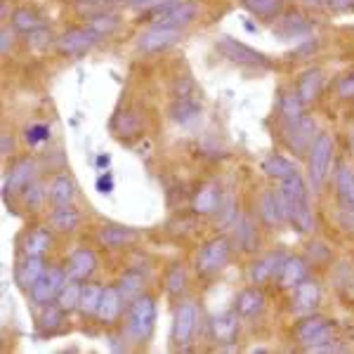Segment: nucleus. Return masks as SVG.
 I'll return each instance as SVG.
<instances>
[{
	"label": "nucleus",
	"instance_id": "obj_1",
	"mask_svg": "<svg viewBox=\"0 0 354 354\" xmlns=\"http://www.w3.org/2000/svg\"><path fill=\"white\" fill-rule=\"evenodd\" d=\"M156 324V302L151 295H140L130 302L128 319H125V338L133 342H147Z\"/></svg>",
	"mask_w": 354,
	"mask_h": 354
},
{
	"label": "nucleus",
	"instance_id": "obj_2",
	"mask_svg": "<svg viewBox=\"0 0 354 354\" xmlns=\"http://www.w3.org/2000/svg\"><path fill=\"white\" fill-rule=\"evenodd\" d=\"M295 338H298L300 345H305L307 350H310V347L324 345V342H333L335 326L326 317L310 314V317H305L298 326H295Z\"/></svg>",
	"mask_w": 354,
	"mask_h": 354
},
{
	"label": "nucleus",
	"instance_id": "obj_3",
	"mask_svg": "<svg viewBox=\"0 0 354 354\" xmlns=\"http://www.w3.org/2000/svg\"><path fill=\"white\" fill-rule=\"evenodd\" d=\"M232 255V241L227 236H218L213 241H208L203 245L201 255H198L196 270L201 277H213V274L222 272L230 262Z\"/></svg>",
	"mask_w": 354,
	"mask_h": 354
},
{
	"label": "nucleus",
	"instance_id": "obj_4",
	"mask_svg": "<svg viewBox=\"0 0 354 354\" xmlns=\"http://www.w3.org/2000/svg\"><path fill=\"white\" fill-rule=\"evenodd\" d=\"M66 272L59 270V267H53L33 283V288L28 290V298L36 307H45V305H53V300L59 298L62 288L66 286Z\"/></svg>",
	"mask_w": 354,
	"mask_h": 354
},
{
	"label": "nucleus",
	"instance_id": "obj_5",
	"mask_svg": "<svg viewBox=\"0 0 354 354\" xmlns=\"http://www.w3.org/2000/svg\"><path fill=\"white\" fill-rule=\"evenodd\" d=\"M330 158H333V140L328 135H317V140L310 147V182L314 189H322Z\"/></svg>",
	"mask_w": 354,
	"mask_h": 354
},
{
	"label": "nucleus",
	"instance_id": "obj_6",
	"mask_svg": "<svg viewBox=\"0 0 354 354\" xmlns=\"http://www.w3.org/2000/svg\"><path fill=\"white\" fill-rule=\"evenodd\" d=\"M102 36H97L90 26H76L68 28L66 33H62L59 41H57V50L64 57H81L88 53L90 48H95L100 43Z\"/></svg>",
	"mask_w": 354,
	"mask_h": 354
},
{
	"label": "nucleus",
	"instance_id": "obj_7",
	"mask_svg": "<svg viewBox=\"0 0 354 354\" xmlns=\"http://www.w3.org/2000/svg\"><path fill=\"white\" fill-rule=\"evenodd\" d=\"M218 50L222 55L227 57L234 64H241V66H270V59L265 55L253 50L250 45L239 43L236 38L232 36H222L218 41Z\"/></svg>",
	"mask_w": 354,
	"mask_h": 354
},
{
	"label": "nucleus",
	"instance_id": "obj_8",
	"mask_svg": "<svg viewBox=\"0 0 354 354\" xmlns=\"http://www.w3.org/2000/svg\"><path fill=\"white\" fill-rule=\"evenodd\" d=\"M33 177H36V161H33V158H19V161H15V165L8 170L5 182H3L5 201H8L12 194H24L26 187L33 185Z\"/></svg>",
	"mask_w": 354,
	"mask_h": 354
},
{
	"label": "nucleus",
	"instance_id": "obj_9",
	"mask_svg": "<svg viewBox=\"0 0 354 354\" xmlns=\"http://www.w3.org/2000/svg\"><path fill=\"white\" fill-rule=\"evenodd\" d=\"M180 41V31L177 28H163V26H153L149 31H145L137 38V50L142 55H153V53H163V50L173 48Z\"/></svg>",
	"mask_w": 354,
	"mask_h": 354
},
{
	"label": "nucleus",
	"instance_id": "obj_10",
	"mask_svg": "<svg viewBox=\"0 0 354 354\" xmlns=\"http://www.w3.org/2000/svg\"><path fill=\"white\" fill-rule=\"evenodd\" d=\"M314 140H317V125H314L312 118L302 116L300 121L286 123V145L293 153L310 151Z\"/></svg>",
	"mask_w": 354,
	"mask_h": 354
},
{
	"label": "nucleus",
	"instance_id": "obj_11",
	"mask_svg": "<svg viewBox=\"0 0 354 354\" xmlns=\"http://www.w3.org/2000/svg\"><path fill=\"white\" fill-rule=\"evenodd\" d=\"M198 15V5L192 3V0H185V3H175L170 5L168 10H163L161 15H156V26H163V28H177L180 31L182 26L192 24Z\"/></svg>",
	"mask_w": 354,
	"mask_h": 354
},
{
	"label": "nucleus",
	"instance_id": "obj_12",
	"mask_svg": "<svg viewBox=\"0 0 354 354\" xmlns=\"http://www.w3.org/2000/svg\"><path fill=\"white\" fill-rule=\"evenodd\" d=\"M194 328H196V307L192 302H182L175 310L173 319V342L177 347H187L192 342Z\"/></svg>",
	"mask_w": 354,
	"mask_h": 354
},
{
	"label": "nucleus",
	"instance_id": "obj_13",
	"mask_svg": "<svg viewBox=\"0 0 354 354\" xmlns=\"http://www.w3.org/2000/svg\"><path fill=\"white\" fill-rule=\"evenodd\" d=\"M260 215L270 227H279L288 222V205L283 201L281 192H265L260 198Z\"/></svg>",
	"mask_w": 354,
	"mask_h": 354
},
{
	"label": "nucleus",
	"instance_id": "obj_14",
	"mask_svg": "<svg viewBox=\"0 0 354 354\" xmlns=\"http://www.w3.org/2000/svg\"><path fill=\"white\" fill-rule=\"evenodd\" d=\"M45 272H48V267H45L43 255H26V258L21 260L15 270L17 286H19L21 290H31L33 283H36Z\"/></svg>",
	"mask_w": 354,
	"mask_h": 354
},
{
	"label": "nucleus",
	"instance_id": "obj_15",
	"mask_svg": "<svg viewBox=\"0 0 354 354\" xmlns=\"http://www.w3.org/2000/svg\"><path fill=\"white\" fill-rule=\"evenodd\" d=\"M305 279H307V262L302 258H295V255H286V260L281 262L274 281H277L279 288H295Z\"/></svg>",
	"mask_w": 354,
	"mask_h": 354
},
{
	"label": "nucleus",
	"instance_id": "obj_16",
	"mask_svg": "<svg viewBox=\"0 0 354 354\" xmlns=\"http://www.w3.org/2000/svg\"><path fill=\"white\" fill-rule=\"evenodd\" d=\"M97 267V255L88 248H78L66 260V277L73 281H85Z\"/></svg>",
	"mask_w": 354,
	"mask_h": 354
},
{
	"label": "nucleus",
	"instance_id": "obj_17",
	"mask_svg": "<svg viewBox=\"0 0 354 354\" xmlns=\"http://www.w3.org/2000/svg\"><path fill=\"white\" fill-rule=\"evenodd\" d=\"M123 295L118 286H109L104 288V293H102V300H100V307H97V314L95 317L100 319V324H106V326H111V324H116V319L121 317L123 312Z\"/></svg>",
	"mask_w": 354,
	"mask_h": 354
},
{
	"label": "nucleus",
	"instance_id": "obj_18",
	"mask_svg": "<svg viewBox=\"0 0 354 354\" xmlns=\"http://www.w3.org/2000/svg\"><path fill=\"white\" fill-rule=\"evenodd\" d=\"M286 260V253L283 250H272V253H265L260 255L258 260H255L253 270H250V279H253V283H267L272 281L274 277H277L279 267H281V262Z\"/></svg>",
	"mask_w": 354,
	"mask_h": 354
},
{
	"label": "nucleus",
	"instance_id": "obj_19",
	"mask_svg": "<svg viewBox=\"0 0 354 354\" xmlns=\"http://www.w3.org/2000/svg\"><path fill=\"white\" fill-rule=\"evenodd\" d=\"M293 302H295V312L312 314L319 307V302H322V286L317 281H312V279H305V281H300L295 286Z\"/></svg>",
	"mask_w": 354,
	"mask_h": 354
},
{
	"label": "nucleus",
	"instance_id": "obj_20",
	"mask_svg": "<svg viewBox=\"0 0 354 354\" xmlns=\"http://www.w3.org/2000/svg\"><path fill=\"white\" fill-rule=\"evenodd\" d=\"M210 330H213V338L220 342V345H232L239 335V314L234 312H225L213 317L210 322Z\"/></svg>",
	"mask_w": 354,
	"mask_h": 354
},
{
	"label": "nucleus",
	"instance_id": "obj_21",
	"mask_svg": "<svg viewBox=\"0 0 354 354\" xmlns=\"http://www.w3.org/2000/svg\"><path fill=\"white\" fill-rule=\"evenodd\" d=\"M170 118L180 125H194L201 118V102L196 97H177L170 109Z\"/></svg>",
	"mask_w": 354,
	"mask_h": 354
},
{
	"label": "nucleus",
	"instance_id": "obj_22",
	"mask_svg": "<svg viewBox=\"0 0 354 354\" xmlns=\"http://www.w3.org/2000/svg\"><path fill=\"white\" fill-rule=\"evenodd\" d=\"M78 225H81V213H78L71 203L55 205L53 215H50V227H53L55 232H62V234L76 232Z\"/></svg>",
	"mask_w": 354,
	"mask_h": 354
},
{
	"label": "nucleus",
	"instance_id": "obj_23",
	"mask_svg": "<svg viewBox=\"0 0 354 354\" xmlns=\"http://www.w3.org/2000/svg\"><path fill=\"white\" fill-rule=\"evenodd\" d=\"M265 293L260 288H245L236 298V314L243 319H253L265 310Z\"/></svg>",
	"mask_w": 354,
	"mask_h": 354
},
{
	"label": "nucleus",
	"instance_id": "obj_24",
	"mask_svg": "<svg viewBox=\"0 0 354 354\" xmlns=\"http://www.w3.org/2000/svg\"><path fill=\"white\" fill-rule=\"evenodd\" d=\"M10 21H12V28L19 33H33L38 28H45V19L38 10L33 8H17L10 15Z\"/></svg>",
	"mask_w": 354,
	"mask_h": 354
},
{
	"label": "nucleus",
	"instance_id": "obj_25",
	"mask_svg": "<svg viewBox=\"0 0 354 354\" xmlns=\"http://www.w3.org/2000/svg\"><path fill=\"white\" fill-rule=\"evenodd\" d=\"M220 203H222V194L218 187L205 185L198 189L196 196H194L192 208H194V213H198V215H213L215 210L220 208Z\"/></svg>",
	"mask_w": 354,
	"mask_h": 354
},
{
	"label": "nucleus",
	"instance_id": "obj_26",
	"mask_svg": "<svg viewBox=\"0 0 354 354\" xmlns=\"http://www.w3.org/2000/svg\"><path fill=\"white\" fill-rule=\"evenodd\" d=\"M288 222L293 225L295 232L300 234H310L314 230V215L310 208V201H295L288 203Z\"/></svg>",
	"mask_w": 354,
	"mask_h": 354
},
{
	"label": "nucleus",
	"instance_id": "obj_27",
	"mask_svg": "<svg viewBox=\"0 0 354 354\" xmlns=\"http://www.w3.org/2000/svg\"><path fill=\"white\" fill-rule=\"evenodd\" d=\"M324 88V73L319 71V68H310V71L302 73L300 83H298V95L302 100V104H312L314 100L319 97V93H322Z\"/></svg>",
	"mask_w": 354,
	"mask_h": 354
},
{
	"label": "nucleus",
	"instance_id": "obj_28",
	"mask_svg": "<svg viewBox=\"0 0 354 354\" xmlns=\"http://www.w3.org/2000/svg\"><path fill=\"white\" fill-rule=\"evenodd\" d=\"M73 196H76V185H73L71 177L57 175L55 180L50 182V189H48L50 203L64 205V203H71V201H73Z\"/></svg>",
	"mask_w": 354,
	"mask_h": 354
},
{
	"label": "nucleus",
	"instance_id": "obj_29",
	"mask_svg": "<svg viewBox=\"0 0 354 354\" xmlns=\"http://www.w3.org/2000/svg\"><path fill=\"white\" fill-rule=\"evenodd\" d=\"M53 245V234L48 230H31L21 241L24 255H45Z\"/></svg>",
	"mask_w": 354,
	"mask_h": 354
},
{
	"label": "nucleus",
	"instance_id": "obj_30",
	"mask_svg": "<svg viewBox=\"0 0 354 354\" xmlns=\"http://www.w3.org/2000/svg\"><path fill=\"white\" fill-rule=\"evenodd\" d=\"M262 170H265V175H270V177H274V180L281 182V180H286V177L298 173V165H295L293 161H288L286 156L274 153V156L262 161Z\"/></svg>",
	"mask_w": 354,
	"mask_h": 354
},
{
	"label": "nucleus",
	"instance_id": "obj_31",
	"mask_svg": "<svg viewBox=\"0 0 354 354\" xmlns=\"http://www.w3.org/2000/svg\"><path fill=\"white\" fill-rule=\"evenodd\" d=\"M135 239V232L128 227H116V225H106L100 232V243L106 248H123Z\"/></svg>",
	"mask_w": 354,
	"mask_h": 354
},
{
	"label": "nucleus",
	"instance_id": "obj_32",
	"mask_svg": "<svg viewBox=\"0 0 354 354\" xmlns=\"http://www.w3.org/2000/svg\"><path fill=\"white\" fill-rule=\"evenodd\" d=\"M241 5L248 12H253L260 19H274V17L281 15L283 0H241Z\"/></svg>",
	"mask_w": 354,
	"mask_h": 354
},
{
	"label": "nucleus",
	"instance_id": "obj_33",
	"mask_svg": "<svg viewBox=\"0 0 354 354\" xmlns=\"http://www.w3.org/2000/svg\"><path fill=\"white\" fill-rule=\"evenodd\" d=\"M281 196L283 201L288 203H295V201H305L307 198V189H305V180L300 177V173L286 177V180H281Z\"/></svg>",
	"mask_w": 354,
	"mask_h": 354
},
{
	"label": "nucleus",
	"instance_id": "obj_34",
	"mask_svg": "<svg viewBox=\"0 0 354 354\" xmlns=\"http://www.w3.org/2000/svg\"><path fill=\"white\" fill-rule=\"evenodd\" d=\"M335 185H338V196L345 203V208L354 210V173L347 165H342L335 177Z\"/></svg>",
	"mask_w": 354,
	"mask_h": 354
},
{
	"label": "nucleus",
	"instance_id": "obj_35",
	"mask_svg": "<svg viewBox=\"0 0 354 354\" xmlns=\"http://www.w3.org/2000/svg\"><path fill=\"white\" fill-rule=\"evenodd\" d=\"M142 288H145V279H142V274H137V272L123 274L121 281H118V290H121L125 302H133V300L140 298Z\"/></svg>",
	"mask_w": 354,
	"mask_h": 354
},
{
	"label": "nucleus",
	"instance_id": "obj_36",
	"mask_svg": "<svg viewBox=\"0 0 354 354\" xmlns=\"http://www.w3.org/2000/svg\"><path fill=\"white\" fill-rule=\"evenodd\" d=\"M81 290H83L81 281H73V279H68L66 286L62 288L59 298H57V305H59L64 312L78 310V302H81Z\"/></svg>",
	"mask_w": 354,
	"mask_h": 354
},
{
	"label": "nucleus",
	"instance_id": "obj_37",
	"mask_svg": "<svg viewBox=\"0 0 354 354\" xmlns=\"http://www.w3.org/2000/svg\"><path fill=\"white\" fill-rule=\"evenodd\" d=\"M102 293H104V288L95 286V283H88V286H83V290H81V302H78V310H81L85 317H93V314H97V307H100Z\"/></svg>",
	"mask_w": 354,
	"mask_h": 354
},
{
	"label": "nucleus",
	"instance_id": "obj_38",
	"mask_svg": "<svg viewBox=\"0 0 354 354\" xmlns=\"http://www.w3.org/2000/svg\"><path fill=\"white\" fill-rule=\"evenodd\" d=\"M307 31H310V24H307L305 17L298 12H288L277 28V33H283V36H288V38L302 36V33H307Z\"/></svg>",
	"mask_w": 354,
	"mask_h": 354
},
{
	"label": "nucleus",
	"instance_id": "obj_39",
	"mask_svg": "<svg viewBox=\"0 0 354 354\" xmlns=\"http://www.w3.org/2000/svg\"><path fill=\"white\" fill-rule=\"evenodd\" d=\"M62 319H64V310L59 305L53 307V305H45L41 317H38V328L45 330V333H55L59 330L62 326Z\"/></svg>",
	"mask_w": 354,
	"mask_h": 354
},
{
	"label": "nucleus",
	"instance_id": "obj_40",
	"mask_svg": "<svg viewBox=\"0 0 354 354\" xmlns=\"http://www.w3.org/2000/svg\"><path fill=\"white\" fill-rule=\"evenodd\" d=\"M302 109H305V104H302L298 93H286L281 97V116H283V121H286V123L300 121Z\"/></svg>",
	"mask_w": 354,
	"mask_h": 354
},
{
	"label": "nucleus",
	"instance_id": "obj_41",
	"mask_svg": "<svg viewBox=\"0 0 354 354\" xmlns=\"http://www.w3.org/2000/svg\"><path fill=\"white\" fill-rule=\"evenodd\" d=\"M121 24L118 15H109V12H100V15H93L88 17V26L93 28L97 36H106V33H113Z\"/></svg>",
	"mask_w": 354,
	"mask_h": 354
},
{
	"label": "nucleus",
	"instance_id": "obj_42",
	"mask_svg": "<svg viewBox=\"0 0 354 354\" xmlns=\"http://www.w3.org/2000/svg\"><path fill=\"white\" fill-rule=\"evenodd\" d=\"M236 239H239V243L243 245V250H255L260 243L258 230H255V227L250 225V220H245V218H236Z\"/></svg>",
	"mask_w": 354,
	"mask_h": 354
},
{
	"label": "nucleus",
	"instance_id": "obj_43",
	"mask_svg": "<svg viewBox=\"0 0 354 354\" xmlns=\"http://www.w3.org/2000/svg\"><path fill=\"white\" fill-rule=\"evenodd\" d=\"M185 286H187V272L180 262H175L168 270V274H165V290H168L170 295H180L182 290H185Z\"/></svg>",
	"mask_w": 354,
	"mask_h": 354
},
{
	"label": "nucleus",
	"instance_id": "obj_44",
	"mask_svg": "<svg viewBox=\"0 0 354 354\" xmlns=\"http://www.w3.org/2000/svg\"><path fill=\"white\" fill-rule=\"evenodd\" d=\"M48 137H50V128H48V125H43V123L28 125V128H26V142H28V147L41 145V142H45Z\"/></svg>",
	"mask_w": 354,
	"mask_h": 354
},
{
	"label": "nucleus",
	"instance_id": "obj_45",
	"mask_svg": "<svg viewBox=\"0 0 354 354\" xmlns=\"http://www.w3.org/2000/svg\"><path fill=\"white\" fill-rule=\"evenodd\" d=\"M116 130L121 135H133L140 130V121H137L133 113H121V116L116 118Z\"/></svg>",
	"mask_w": 354,
	"mask_h": 354
},
{
	"label": "nucleus",
	"instance_id": "obj_46",
	"mask_svg": "<svg viewBox=\"0 0 354 354\" xmlns=\"http://www.w3.org/2000/svg\"><path fill=\"white\" fill-rule=\"evenodd\" d=\"M24 201H26V205L31 210L41 208V203H43V189H41V185L26 187V189H24Z\"/></svg>",
	"mask_w": 354,
	"mask_h": 354
},
{
	"label": "nucleus",
	"instance_id": "obj_47",
	"mask_svg": "<svg viewBox=\"0 0 354 354\" xmlns=\"http://www.w3.org/2000/svg\"><path fill=\"white\" fill-rule=\"evenodd\" d=\"M26 36H28V45H31L33 50H43L45 45H50V33L45 31V28H38V31L26 33Z\"/></svg>",
	"mask_w": 354,
	"mask_h": 354
},
{
	"label": "nucleus",
	"instance_id": "obj_48",
	"mask_svg": "<svg viewBox=\"0 0 354 354\" xmlns=\"http://www.w3.org/2000/svg\"><path fill=\"white\" fill-rule=\"evenodd\" d=\"M338 95L342 97V100H354V73L345 76L338 83Z\"/></svg>",
	"mask_w": 354,
	"mask_h": 354
},
{
	"label": "nucleus",
	"instance_id": "obj_49",
	"mask_svg": "<svg viewBox=\"0 0 354 354\" xmlns=\"http://www.w3.org/2000/svg\"><path fill=\"white\" fill-rule=\"evenodd\" d=\"M12 43H15V28L12 26H3V33H0V50H3V55L10 53Z\"/></svg>",
	"mask_w": 354,
	"mask_h": 354
},
{
	"label": "nucleus",
	"instance_id": "obj_50",
	"mask_svg": "<svg viewBox=\"0 0 354 354\" xmlns=\"http://www.w3.org/2000/svg\"><path fill=\"white\" fill-rule=\"evenodd\" d=\"M97 189H100L102 194H109L111 189H113V177L109 175V173H104V175H100L97 177Z\"/></svg>",
	"mask_w": 354,
	"mask_h": 354
},
{
	"label": "nucleus",
	"instance_id": "obj_51",
	"mask_svg": "<svg viewBox=\"0 0 354 354\" xmlns=\"http://www.w3.org/2000/svg\"><path fill=\"white\" fill-rule=\"evenodd\" d=\"M326 5L333 12H345V10L354 8V0H326Z\"/></svg>",
	"mask_w": 354,
	"mask_h": 354
},
{
	"label": "nucleus",
	"instance_id": "obj_52",
	"mask_svg": "<svg viewBox=\"0 0 354 354\" xmlns=\"http://www.w3.org/2000/svg\"><path fill=\"white\" fill-rule=\"evenodd\" d=\"M0 149H3V156H10V153L15 151V140L8 133L3 135V145H0Z\"/></svg>",
	"mask_w": 354,
	"mask_h": 354
},
{
	"label": "nucleus",
	"instance_id": "obj_53",
	"mask_svg": "<svg viewBox=\"0 0 354 354\" xmlns=\"http://www.w3.org/2000/svg\"><path fill=\"white\" fill-rule=\"evenodd\" d=\"M111 163V158L106 156V153H102V156H97V168H106V165Z\"/></svg>",
	"mask_w": 354,
	"mask_h": 354
},
{
	"label": "nucleus",
	"instance_id": "obj_54",
	"mask_svg": "<svg viewBox=\"0 0 354 354\" xmlns=\"http://www.w3.org/2000/svg\"><path fill=\"white\" fill-rule=\"evenodd\" d=\"M93 3H102V5H106V3H116V0H93Z\"/></svg>",
	"mask_w": 354,
	"mask_h": 354
},
{
	"label": "nucleus",
	"instance_id": "obj_55",
	"mask_svg": "<svg viewBox=\"0 0 354 354\" xmlns=\"http://www.w3.org/2000/svg\"><path fill=\"white\" fill-rule=\"evenodd\" d=\"M133 3H135V5H140V3H145V0H133Z\"/></svg>",
	"mask_w": 354,
	"mask_h": 354
},
{
	"label": "nucleus",
	"instance_id": "obj_56",
	"mask_svg": "<svg viewBox=\"0 0 354 354\" xmlns=\"http://www.w3.org/2000/svg\"><path fill=\"white\" fill-rule=\"evenodd\" d=\"M352 149H354V130H352Z\"/></svg>",
	"mask_w": 354,
	"mask_h": 354
}]
</instances>
